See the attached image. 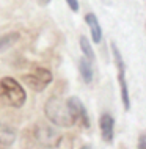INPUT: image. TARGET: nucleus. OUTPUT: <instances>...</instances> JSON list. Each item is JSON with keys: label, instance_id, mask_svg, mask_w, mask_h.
<instances>
[{"label": "nucleus", "instance_id": "obj_1", "mask_svg": "<svg viewBox=\"0 0 146 149\" xmlns=\"http://www.w3.org/2000/svg\"><path fill=\"white\" fill-rule=\"evenodd\" d=\"M44 113H46V118L52 124H55L58 127H71L75 124L68 102L64 99L58 97V96H52L46 102Z\"/></svg>", "mask_w": 146, "mask_h": 149}, {"label": "nucleus", "instance_id": "obj_2", "mask_svg": "<svg viewBox=\"0 0 146 149\" xmlns=\"http://www.w3.org/2000/svg\"><path fill=\"white\" fill-rule=\"evenodd\" d=\"M0 100L14 108H21L27 100L25 90L13 77H3L0 80Z\"/></svg>", "mask_w": 146, "mask_h": 149}, {"label": "nucleus", "instance_id": "obj_3", "mask_svg": "<svg viewBox=\"0 0 146 149\" xmlns=\"http://www.w3.org/2000/svg\"><path fill=\"white\" fill-rule=\"evenodd\" d=\"M33 135L41 146L44 148H57L61 143V134L55 127L49 126L46 123H39L35 126Z\"/></svg>", "mask_w": 146, "mask_h": 149}, {"label": "nucleus", "instance_id": "obj_4", "mask_svg": "<svg viewBox=\"0 0 146 149\" xmlns=\"http://www.w3.org/2000/svg\"><path fill=\"white\" fill-rule=\"evenodd\" d=\"M22 82L33 91H43L52 82V72L46 68H35L31 72L22 75Z\"/></svg>", "mask_w": 146, "mask_h": 149}, {"label": "nucleus", "instance_id": "obj_5", "mask_svg": "<svg viewBox=\"0 0 146 149\" xmlns=\"http://www.w3.org/2000/svg\"><path fill=\"white\" fill-rule=\"evenodd\" d=\"M112 50L115 55V63L118 68V80H119V88H121V99H123V105L126 110L131 108V97H129V90H127V82H126V68H124V61L121 57V52L118 50L116 44H112Z\"/></svg>", "mask_w": 146, "mask_h": 149}, {"label": "nucleus", "instance_id": "obj_6", "mask_svg": "<svg viewBox=\"0 0 146 149\" xmlns=\"http://www.w3.org/2000/svg\"><path fill=\"white\" fill-rule=\"evenodd\" d=\"M66 102L69 105V110H71L72 118H74L75 123H79L83 127H90V116H88V111L82 104V100L79 97H69Z\"/></svg>", "mask_w": 146, "mask_h": 149}, {"label": "nucleus", "instance_id": "obj_7", "mask_svg": "<svg viewBox=\"0 0 146 149\" xmlns=\"http://www.w3.org/2000/svg\"><path fill=\"white\" fill-rule=\"evenodd\" d=\"M99 127H101V135L104 141L112 143L113 141V132H115V121L108 113H104L99 119Z\"/></svg>", "mask_w": 146, "mask_h": 149}, {"label": "nucleus", "instance_id": "obj_8", "mask_svg": "<svg viewBox=\"0 0 146 149\" xmlns=\"http://www.w3.org/2000/svg\"><path fill=\"white\" fill-rule=\"evenodd\" d=\"M85 22L87 25L90 27V31H91V38L96 44L102 41V29H101L99 22H97V17L93 13H88L85 16Z\"/></svg>", "mask_w": 146, "mask_h": 149}, {"label": "nucleus", "instance_id": "obj_9", "mask_svg": "<svg viewBox=\"0 0 146 149\" xmlns=\"http://www.w3.org/2000/svg\"><path fill=\"white\" fill-rule=\"evenodd\" d=\"M14 141H16V130L11 126L0 121V144L11 146Z\"/></svg>", "mask_w": 146, "mask_h": 149}, {"label": "nucleus", "instance_id": "obj_10", "mask_svg": "<svg viewBox=\"0 0 146 149\" xmlns=\"http://www.w3.org/2000/svg\"><path fill=\"white\" fill-rule=\"evenodd\" d=\"M19 39H21V33L19 31H11V33L2 35L0 36V52H5L6 49L13 47Z\"/></svg>", "mask_w": 146, "mask_h": 149}, {"label": "nucleus", "instance_id": "obj_11", "mask_svg": "<svg viewBox=\"0 0 146 149\" xmlns=\"http://www.w3.org/2000/svg\"><path fill=\"white\" fill-rule=\"evenodd\" d=\"M79 71H80V75L83 77V82L85 83H91L93 80V66H91V61L87 58H82L79 61Z\"/></svg>", "mask_w": 146, "mask_h": 149}, {"label": "nucleus", "instance_id": "obj_12", "mask_svg": "<svg viewBox=\"0 0 146 149\" xmlns=\"http://www.w3.org/2000/svg\"><path fill=\"white\" fill-rule=\"evenodd\" d=\"M79 42H80V50H82L83 57L87 60H90V61H93L94 60V52H93V47H91L90 41H88V38L87 36H80Z\"/></svg>", "mask_w": 146, "mask_h": 149}, {"label": "nucleus", "instance_id": "obj_13", "mask_svg": "<svg viewBox=\"0 0 146 149\" xmlns=\"http://www.w3.org/2000/svg\"><path fill=\"white\" fill-rule=\"evenodd\" d=\"M66 3L72 11H79V0H66Z\"/></svg>", "mask_w": 146, "mask_h": 149}, {"label": "nucleus", "instance_id": "obj_14", "mask_svg": "<svg viewBox=\"0 0 146 149\" xmlns=\"http://www.w3.org/2000/svg\"><path fill=\"white\" fill-rule=\"evenodd\" d=\"M138 149H146V136H145V134H141L140 138H138Z\"/></svg>", "mask_w": 146, "mask_h": 149}, {"label": "nucleus", "instance_id": "obj_15", "mask_svg": "<svg viewBox=\"0 0 146 149\" xmlns=\"http://www.w3.org/2000/svg\"><path fill=\"white\" fill-rule=\"evenodd\" d=\"M36 2H38L39 6H46V5H49V3H50V0H36Z\"/></svg>", "mask_w": 146, "mask_h": 149}, {"label": "nucleus", "instance_id": "obj_16", "mask_svg": "<svg viewBox=\"0 0 146 149\" xmlns=\"http://www.w3.org/2000/svg\"><path fill=\"white\" fill-rule=\"evenodd\" d=\"M80 149H93V148H91V146H88V144H85V146H82Z\"/></svg>", "mask_w": 146, "mask_h": 149}]
</instances>
